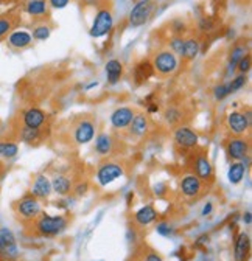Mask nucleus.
<instances>
[{"mask_svg": "<svg viewBox=\"0 0 252 261\" xmlns=\"http://www.w3.org/2000/svg\"><path fill=\"white\" fill-rule=\"evenodd\" d=\"M246 81H247L246 75L240 73V75H238V76H235L231 83H228V84H229V89H231V93H234V92H237V90L243 89V87L246 86Z\"/></svg>", "mask_w": 252, "mask_h": 261, "instance_id": "nucleus-34", "label": "nucleus"}, {"mask_svg": "<svg viewBox=\"0 0 252 261\" xmlns=\"http://www.w3.org/2000/svg\"><path fill=\"white\" fill-rule=\"evenodd\" d=\"M148 111H149V112H157V111H159V106H156V105H149Z\"/></svg>", "mask_w": 252, "mask_h": 261, "instance_id": "nucleus-45", "label": "nucleus"}, {"mask_svg": "<svg viewBox=\"0 0 252 261\" xmlns=\"http://www.w3.org/2000/svg\"><path fill=\"white\" fill-rule=\"evenodd\" d=\"M31 42H33V38H31V35L25 30H14L8 36V45L14 50L28 48L31 45Z\"/></svg>", "mask_w": 252, "mask_h": 261, "instance_id": "nucleus-18", "label": "nucleus"}, {"mask_svg": "<svg viewBox=\"0 0 252 261\" xmlns=\"http://www.w3.org/2000/svg\"><path fill=\"white\" fill-rule=\"evenodd\" d=\"M124 176V167L123 163L115 160H106L100 163L97 170V182L100 187H108L109 184L115 182L117 179Z\"/></svg>", "mask_w": 252, "mask_h": 261, "instance_id": "nucleus-4", "label": "nucleus"}, {"mask_svg": "<svg viewBox=\"0 0 252 261\" xmlns=\"http://www.w3.org/2000/svg\"><path fill=\"white\" fill-rule=\"evenodd\" d=\"M48 2L55 10H62V8H66L69 5L70 0H48Z\"/></svg>", "mask_w": 252, "mask_h": 261, "instance_id": "nucleus-41", "label": "nucleus"}, {"mask_svg": "<svg viewBox=\"0 0 252 261\" xmlns=\"http://www.w3.org/2000/svg\"><path fill=\"white\" fill-rule=\"evenodd\" d=\"M0 258L4 261H16L19 258L16 237L7 227H0Z\"/></svg>", "mask_w": 252, "mask_h": 261, "instance_id": "nucleus-5", "label": "nucleus"}, {"mask_svg": "<svg viewBox=\"0 0 252 261\" xmlns=\"http://www.w3.org/2000/svg\"><path fill=\"white\" fill-rule=\"evenodd\" d=\"M154 70H153V65L149 64V62H140L137 67H136V81L140 84V83H145L149 76H151V73H153Z\"/></svg>", "mask_w": 252, "mask_h": 261, "instance_id": "nucleus-29", "label": "nucleus"}, {"mask_svg": "<svg viewBox=\"0 0 252 261\" xmlns=\"http://www.w3.org/2000/svg\"><path fill=\"white\" fill-rule=\"evenodd\" d=\"M170 48L174 55H182L184 48V38L182 36H173L170 39Z\"/></svg>", "mask_w": 252, "mask_h": 261, "instance_id": "nucleus-35", "label": "nucleus"}, {"mask_svg": "<svg viewBox=\"0 0 252 261\" xmlns=\"http://www.w3.org/2000/svg\"><path fill=\"white\" fill-rule=\"evenodd\" d=\"M199 53V41L196 38L184 39V48H182V58L187 61H192Z\"/></svg>", "mask_w": 252, "mask_h": 261, "instance_id": "nucleus-25", "label": "nucleus"}, {"mask_svg": "<svg viewBox=\"0 0 252 261\" xmlns=\"http://www.w3.org/2000/svg\"><path fill=\"white\" fill-rule=\"evenodd\" d=\"M151 65H153V70L157 75H161V76H170V75H173L178 70L179 61H178V56L173 51L162 50V51L154 55Z\"/></svg>", "mask_w": 252, "mask_h": 261, "instance_id": "nucleus-3", "label": "nucleus"}, {"mask_svg": "<svg viewBox=\"0 0 252 261\" xmlns=\"http://www.w3.org/2000/svg\"><path fill=\"white\" fill-rule=\"evenodd\" d=\"M213 212V204L212 202H207L206 205H204V208H203V212H201V215L206 218V216H209L210 213Z\"/></svg>", "mask_w": 252, "mask_h": 261, "instance_id": "nucleus-43", "label": "nucleus"}, {"mask_svg": "<svg viewBox=\"0 0 252 261\" xmlns=\"http://www.w3.org/2000/svg\"><path fill=\"white\" fill-rule=\"evenodd\" d=\"M247 55V50L244 45H235L232 48V53H231V59H229V72H234L237 70V64Z\"/></svg>", "mask_w": 252, "mask_h": 261, "instance_id": "nucleus-28", "label": "nucleus"}, {"mask_svg": "<svg viewBox=\"0 0 252 261\" xmlns=\"http://www.w3.org/2000/svg\"><path fill=\"white\" fill-rule=\"evenodd\" d=\"M157 218H159V215H157V210L151 204L139 208L134 213V222L139 227H149L151 224H154L157 221Z\"/></svg>", "mask_w": 252, "mask_h": 261, "instance_id": "nucleus-19", "label": "nucleus"}, {"mask_svg": "<svg viewBox=\"0 0 252 261\" xmlns=\"http://www.w3.org/2000/svg\"><path fill=\"white\" fill-rule=\"evenodd\" d=\"M184 31H185V25L182 22L176 20L174 22V33H176V36H181V33H184Z\"/></svg>", "mask_w": 252, "mask_h": 261, "instance_id": "nucleus-42", "label": "nucleus"}, {"mask_svg": "<svg viewBox=\"0 0 252 261\" xmlns=\"http://www.w3.org/2000/svg\"><path fill=\"white\" fill-rule=\"evenodd\" d=\"M50 182H52V190L59 196H67L73 190V180L66 174H55L50 179Z\"/></svg>", "mask_w": 252, "mask_h": 261, "instance_id": "nucleus-21", "label": "nucleus"}, {"mask_svg": "<svg viewBox=\"0 0 252 261\" xmlns=\"http://www.w3.org/2000/svg\"><path fill=\"white\" fill-rule=\"evenodd\" d=\"M173 140L182 149H193L199 143V137L192 127L188 126H176L173 130Z\"/></svg>", "mask_w": 252, "mask_h": 261, "instance_id": "nucleus-10", "label": "nucleus"}, {"mask_svg": "<svg viewBox=\"0 0 252 261\" xmlns=\"http://www.w3.org/2000/svg\"><path fill=\"white\" fill-rule=\"evenodd\" d=\"M249 140L243 136V137H232L228 145H226V152L229 155L231 160L234 162H241L244 159L249 157Z\"/></svg>", "mask_w": 252, "mask_h": 261, "instance_id": "nucleus-11", "label": "nucleus"}, {"mask_svg": "<svg viewBox=\"0 0 252 261\" xmlns=\"http://www.w3.org/2000/svg\"><path fill=\"white\" fill-rule=\"evenodd\" d=\"M130 129V136L136 139H143L148 130H149V120L145 114H136L133 121L128 126Z\"/></svg>", "mask_w": 252, "mask_h": 261, "instance_id": "nucleus-17", "label": "nucleus"}, {"mask_svg": "<svg viewBox=\"0 0 252 261\" xmlns=\"http://www.w3.org/2000/svg\"><path fill=\"white\" fill-rule=\"evenodd\" d=\"M13 31V20L8 17H0V38L7 36Z\"/></svg>", "mask_w": 252, "mask_h": 261, "instance_id": "nucleus-36", "label": "nucleus"}, {"mask_svg": "<svg viewBox=\"0 0 252 261\" xmlns=\"http://www.w3.org/2000/svg\"><path fill=\"white\" fill-rule=\"evenodd\" d=\"M226 124L228 129L232 133V136L235 137H243L249 133L250 129V114H244L240 111H234L229 112L226 117Z\"/></svg>", "mask_w": 252, "mask_h": 261, "instance_id": "nucleus-6", "label": "nucleus"}, {"mask_svg": "<svg viewBox=\"0 0 252 261\" xmlns=\"http://www.w3.org/2000/svg\"><path fill=\"white\" fill-rule=\"evenodd\" d=\"M154 11V2L153 0H139V2L133 7L130 13V25L133 28H139L148 22Z\"/></svg>", "mask_w": 252, "mask_h": 261, "instance_id": "nucleus-7", "label": "nucleus"}, {"mask_svg": "<svg viewBox=\"0 0 252 261\" xmlns=\"http://www.w3.org/2000/svg\"><path fill=\"white\" fill-rule=\"evenodd\" d=\"M47 2L45 0H30L27 4V13L33 17H41L47 14Z\"/></svg>", "mask_w": 252, "mask_h": 261, "instance_id": "nucleus-27", "label": "nucleus"}, {"mask_svg": "<svg viewBox=\"0 0 252 261\" xmlns=\"http://www.w3.org/2000/svg\"><path fill=\"white\" fill-rule=\"evenodd\" d=\"M195 176H198L203 182H210L213 179V165L210 163L206 154H198L195 159Z\"/></svg>", "mask_w": 252, "mask_h": 261, "instance_id": "nucleus-16", "label": "nucleus"}, {"mask_svg": "<svg viewBox=\"0 0 252 261\" xmlns=\"http://www.w3.org/2000/svg\"><path fill=\"white\" fill-rule=\"evenodd\" d=\"M14 210L19 219L31 222L42 213V205H41V201L36 199L33 194H27L14 204Z\"/></svg>", "mask_w": 252, "mask_h": 261, "instance_id": "nucleus-2", "label": "nucleus"}, {"mask_svg": "<svg viewBox=\"0 0 252 261\" xmlns=\"http://www.w3.org/2000/svg\"><path fill=\"white\" fill-rule=\"evenodd\" d=\"M87 190H89V182H80L75 188H73V193L77 194V196H84L86 193H87Z\"/></svg>", "mask_w": 252, "mask_h": 261, "instance_id": "nucleus-40", "label": "nucleus"}, {"mask_svg": "<svg viewBox=\"0 0 252 261\" xmlns=\"http://www.w3.org/2000/svg\"><path fill=\"white\" fill-rule=\"evenodd\" d=\"M243 222H244L246 225H250V222H252V213H250V212H246V213L243 215Z\"/></svg>", "mask_w": 252, "mask_h": 261, "instance_id": "nucleus-44", "label": "nucleus"}, {"mask_svg": "<svg viewBox=\"0 0 252 261\" xmlns=\"http://www.w3.org/2000/svg\"><path fill=\"white\" fill-rule=\"evenodd\" d=\"M179 188H181V193H182L184 198L196 199L204 190V182L195 174H187L181 179Z\"/></svg>", "mask_w": 252, "mask_h": 261, "instance_id": "nucleus-12", "label": "nucleus"}, {"mask_svg": "<svg viewBox=\"0 0 252 261\" xmlns=\"http://www.w3.org/2000/svg\"><path fill=\"white\" fill-rule=\"evenodd\" d=\"M164 118H165V121H167L168 124H179V123L182 121V112H181L178 108L170 106V108L165 109Z\"/></svg>", "mask_w": 252, "mask_h": 261, "instance_id": "nucleus-31", "label": "nucleus"}, {"mask_svg": "<svg viewBox=\"0 0 252 261\" xmlns=\"http://www.w3.org/2000/svg\"><path fill=\"white\" fill-rule=\"evenodd\" d=\"M134 115H136V112L133 111V108H126V106L117 108V109L111 114V118H109L111 126H112L114 129H118V130L126 129V127L130 126V123L133 121Z\"/></svg>", "mask_w": 252, "mask_h": 261, "instance_id": "nucleus-13", "label": "nucleus"}, {"mask_svg": "<svg viewBox=\"0 0 252 261\" xmlns=\"http://www.w3.org/2000/svg\"><path fill=\"white\" fill-rule=\"evenodd\" d=\"M19 137L23 143L27 145H35L38 142H41L42 136H41V129H33V127H27L23 126L19 133Z\"/></svg>", "mask_w": 252, "mask_h": 261, "instance_id": "nucleus-26", "label": "nucleus"}, {"mask_svg": "<svg viewBox=\"0 0 252 261\" xmlns=\"http://www.w3.org/2000/svg\"><path fill=\"white\" fill-rule=\"evenodd\" d=\"M237 69H238L240 73H243V75H246V73L250 70V56H249V55H246V56L237 64Z\"/></svg>", "mask_w": 252, "mask_h": 261, "instance_id": "nucleus-38", "label": "nucleus"}, {"mask_svg": "<svg viewBox=\"0 0 252 261\" xmlns=\"http://www.w3.org/2000/svg\"><path fill=\"white\" fill-rule=\"evenodd\" d=\"M231 95V89H229V84H219L213 89V96L215 100L221 101L224 98H228Z\"/></svg>", "mask_w": 252, "mask_h": 261, "instance_id": "nucleus-33", "label": "nucleus"}, {"mask_svg": "<svg viewBox=\"0 0 252 261\" xmlns=\"http://www.w3.org/2000/svg\"><path fill=\"white\" fill-rule=\"evenodd\" d=\"M19 154V146L14 142H0V157L14 159Z\"/></svg>", "mask_w": 252, "mask_h": 261, "instance_id": "nucleus-30", "label": "nucleus"}, {"mask_svg": "<svg viewBox=\"0 0 252 261\" xmlns=\"http://www.w3.org/2000/svg\"><path fill=\"white\" fill-rule=\"evenodd\" d=\"M114 27V17H112V13L109 10H100L95 16V19H93V23L89 30L90 36L92 38H103L106 36L108 33L112 30Z\"/></svg>", "mask_w": 252, "mask_h": 261, "instance_id": "nucleus-8", "label": "nucleus"}, {"mask_svg": "<svg viewBox=\"0 0 252 261\" xmlns=\"http://www.w3.org/2000/svg\"><path fill=\"white\" fill-rule=\"evenodd\" d=\"M250 250V238L246 232H241L235 238L234 244V259L235 261H246Z\"/></svg>", "mask_w": 252, "mask_h": 261, "instance_id": "nucleus-20", "label": "nucleus"}, {"mask_svg": "<svg viewBox=\"0 0 252 261\" xmlns=\"http://www.w3.org/2000/svg\"><path fill=\"white\" fill-rule=\"evenodd\" d=\"M52 182L45 174H38L33 180V185H31V193L36 199H47L52 194Z\"/></svg>", "mask_w": 252, "mask_h": 261, "instance_id": "nucleus-15", "label": "nucleus"}, {"mask_svg": "<svg viewBox=\"0 0 252 261\" xmlns=\"http://www.w3.org/2000/svg\"><path fill=\"white\" fill-rule=\"evenodd\" d=\"M95 133H97V123L90 118H83L73 127V140L77 145L90 143L93 137H95Z\"/></svg>", "mask_w": 252, "mask_h": 261, "instance_id": "nucleus-9", "label": "nucleus"}, {"mask_svg": "<svg viewBox=\"0 0 252 261\" xmlns=\"http://www.w3.org/2000/svg\"><path fill=\"white\" fill-rule=\"evenodd\" d=\"M35 225V233L39 237H58L61 233L66 232V228L69 225V219L62 215H47V213H41L35 221H31Z\"/></svg>", "mask_w": 252, "mask_h": 261, "instance_id": "nucleus-1", "label": "nucleus"}, {"mask_svg": "<svg viewBox=\"0 0 252 261\" xmlns=\"http://www.w3.org/2000/svg\"><path fill=\"white\" fill-rule=\"evenodd\" d=\"M246 174V165H244V162H234L232 165L229 167V171H228V179L232 185H238L243 177Z\"/></svg>", "mask_w": 252, "mask_h": 261, "instance_id": "nucleus-24", "label": "nucleus"}, {"mask_svg": "<svg viewBox=\"0 0 252 261\" xmlns=\"http://www.w3.org/2000/svg\"><path fill=\"white\" fill-rule=\"evenodd\" d=\"M123 75V64L117 59H111L106 62V76L111 84H117Z\"/></svg>", "mask_w": 252, "mask_h": 261, "instance_id": "nucleus-23", "label": "nucleus"}, {"mask_svg": "<svg viewBox=\"0 0 252 261\" xmlns=\"http://www.w3.org/2000/svg\"><path fill=\"white\" fill-rule=\"evenodd\" d=\"M156 232L159 235H162V237H170L173 233V228H171V225L168 222H159L156 227Z\"/></svg>", "mask_w": 252, "mask_h": 261, "instance_id": "nucleus-37", "label": "nucleus"}, {"mask_svg": "<svg viewBox=\"0 0 252 261\" xmlns=\"http://www.w3.org/2000/svg\"><path fill=\"white\" fill-rule=\"evenodd\" d=\"M47 121V114L39 109V108H28L22 114V123L27 127H33V129H41Z\"/></svg>", "mask_w": 252, "mask_h": 261, "instance_id": "nucleus-14", "label": "nucleus"}, {"mask_svg": "<svg viewBox=\"0 0 252 261\" xmlns=\"http://www.w3.org/2000/svg\"><path fill=\"white\" fill-rule=\"evenodd\" d=\"M52 35V28L45 23L42 25H38L35 30H33V35H31V38L36 39V41H47Z\"/></svg>", "mask_w": 252, "mask_h": 261, "instance_id": "nucleus-32", "label": "nucleus"}, {"mask_svg": "<svg viewBox=\"0 0 252 261\" xmlns=\"http://www.w3.org/2000/svg\"><path fill=\"white\" fill-rule=\"evenodd\" d=\"M142 261H164V258H162L161 253H157L156 250H148V252L143 255Z\"/></svg>", "mask_w": 252, "mask_h": 261, "instance_id": "nucleus-39", "label": "nucleus"}, {"mask_svg": "<svg viewBox=\"0 0 252 261\" xmlns=\"http://www.w3.org/2000/svg\"><path fill=\"white\" fill-rule=\"evenodd\" d=\"M114 145H115V142H114L112 136L108 133H102L95 139V152L100 154L102 157H108L112 154Z\"/></svg>", "mask_w": 252, "mask_h": 261, "instance_id": "nucleus-22", "label": "nucleus"}]
</instances>
